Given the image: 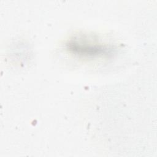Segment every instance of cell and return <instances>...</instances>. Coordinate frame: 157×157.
<instances>
[{"label": "cell", "instance_id": "1", "mask_svg": "<svg viewBox=\"0 0 157 157\" xmlns=\"http://www.w3.org/2000/svg\"><path fill=\"white\" fill-rule=\"evenodd\" d=\"M67 49L76 55L88 56L106 55L111 51V48L105 45L84 42L83 40L70 42L67 44Z\"/></svg>", "mask_w": 157, "mask_h": 157}]
</instances>
